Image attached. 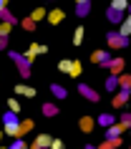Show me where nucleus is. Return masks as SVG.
I'll return each instance as SVG.
<instances>
[{"label":"nucleus","mask_w":131,"mask_h":149,"mask_svg":"<svg viewBox=\"0 0 131 149\" xmlns=\"http://www.w3.org/2000/svg\"><path fill=\"white\" fill-rule=\"evenodd\" d=\"M25 58H28V61H35V56H40V43H30V46H28V51H25Z\"/></svg>","instance_id":"nucleus-14"},{"label":"nucleus","mask_w":131,"mask_h":149,"mask_svg":"<svg viewBox=\"0 0 131 149\" xmlns=\"http://www.w3.org/2000/svg\"><path fill=\"white\" fill-rule=\"evenodd\" d=\"M20 25H23L25 31H35V25H38V23H35V20L28 15V18H23V20H20Z\"/></svg>","instance_id":"nucleus-27"},{"label":"nucleus","mask_w":131,"mask_h":149,"mask_svg":"<svg viewBox=\"0 0 131 149\" xmlns=\"http://www.w3.org/2000/svg\"><path fill=\"white\" fill-rule=\"evenodd\" d=\"M129 13H131V3H129Z\"/></svg>","instance_id":"nucleus-38"},{"label":"nucleus","mask_w":131,"mask_h":149,"mask_svg":"<svg viewBox=\"0 0 131 149\" xmlns=\"http://www.w3.org/2000/svg\"><path fill=\"white\" fill-rule=\"evenodd\" d=\"M10 28H13V25H8V23L0 25V38H8V36H10Z\"/></svg>","instance_id":"nucleus-33"},{"label":"nucleus","mask_w":131,"mask_h":149,"mask_svg":"<svg viewBox=\"0 0 131 149\" xmlns=\"http://www.w3.org/2000/svg\"><path fill=\"white\" fill-rule=\"evenodd\" d=\"M35 147H40V149H51V144H53V136L51 134H38V139L33 141Z\"/></svg>","instance_id":"nucleus-12"},{"label":"nucleus","mask_w":131,"mask_h":149,"mask_svg":"<svg viewBox=\"0 0 131 149\" xmlns=\"http://www.w3.org/2000/svg\"><path fill=\"white\" fill-rule=\"evenodd\" d=\"M81 76V61H73V68H71V79H78Z\"/></svg>","instance_id":"nucleus-30"},{"label":"nucleus","mask_w":131,"mask_h":149,"mask_svg":"<svg viewBox=\"0 0 131 149\" xmlns=\"http://www.w3.org/2000/svg\"><path fill=\"white\" fill-rule=\"evenodd\" d=\"M33 129H35V124H33V119H25V121H20V132H23V136L28 132H33Z\"/></svg>","instance_id":"nucleus-26"},{"label":"nucleus","mask_w":131,"mask_h":149,"mask_svg":"<svg viewBox=\"0 0 131 149\" xmlns=\"http://www.w3.org/2000/svg\"><path fill=\"white\" fill-rule=\"evenodd\" d=\"M86 149H98V147H93V144H86Z\"/></svg>","instance_id":"nucleus-36"},{"label":"nucleus","mask_w":131,"mask_h":149,"mask_svg":"<svg viewBox=\"0 0 131 149\" xmlns=\"http://www.w3.org/2000/svg\"><path fill=\"white\" fill-rule=\"evenodd\" d=\"M83 36H86L83 25H81V28H76V33H73V46H81V43H83Z\"/></svg>","instance_id":"nucleus-25"},{"label":"nucleus","mask_w":131,"mask_h":149,"mask_svg":"<svg viewBox=\"0 0 131 149\" xmlns=\"http://www.w3.org/2000/svg\"><path fill=\"white\" fill-rule=\"evenodd\" d=\"M106 43H108V48H129V38L119 36V31L106 33Z\"/></svg>","instance_id":"nucleus-2"},{"label":"nucleus","mask_w":131,"mask_h":149,"mask_svg":"<svg viewBox=\"0 0 131 149\" xmlns=\"http://www.w3.org/2000/svg\"><path fill=\"white\" fill-rule=\"evenodd\" d=\"M30 149H40V147H35V144H30Z\"/></svg>","instance_id":"nucleus-37"},{"label":"nucleus","mask_w":131,"mask_h":149,"mask_svg":"<svg viewBox=\"0 0 131 149\" xmlns=\"http://www.w3.org/2000/svg\"><path fill=\"white\" fill-rule=\"evenodd\" d=\"M5 149H28V147H25L23 139H15V141H13V147H5Z\"/></svg>","instance_id":"nucleus-34"},{"label":"nucleus","mask_w":131,"mask_h":149,"mask_svg":"<svg viewBox=\"0 0 131 149\" xmlns=\"http://www.w3.org/2000/svg\"><path fill=\"white\" fill-rule=\"evenodd\" d=\"M15 94H20V96H35V88H30V86H25V84H20V86H15Z\"/></svg>","instance_id":"nucleus-21"},{"label":"nucleus","mask_w":131,"mask_h":149,"mask_svg":"<svg viewBox=\"0 0 131 149\" xmlns=\"http://www.w3.org/2000/svg\"><path fill=\"white\" fill-rule=\"evenodd\" d=\"M129 99H131V88H119L114 94V104H111V106H114V109H123V104L129 101Z\"/></svg>","instance_id":"nucleus-3"},{"label":"nucleus","mask_w":131,"mask_h":149,"mask_svg":"<svg viewBox=\"0 0 131 149\" xmlns=\"http://www.w3.org/2000/svg\"><path fill=\"white\" fill-rule=\"evenodd\" d=\"M10 58H13V63L18 66V73H20L23 79H30V73H33V71H30V66H33V63L28 61V58H25L23 53H15V51H10Z\"/></svg>","instance_id":"nucleus-1"},{"label":"nucleus","mask_w":131,"mask_h":149,"mask_svg":"<svg viewBox=\"0 0 131 149\" xmlns=\"http://www.w3.org/2000/svg\"><path fill=\"white\" fill-rule=\"evenodd\" d=\"M123 66H126V61H123L121 56H119V58H111V61H108L103 68L111 71V76H121V73H123Z\"/></svg>","instance_id":"nucleus-4"},{"label":"nucleus","mask_w":131,"mask_h":149,"mask_svg":"<svg viewBox=\"0 0 131 149\" xmlns=\"http://www.w3.org/2000/svg\"><path fill=\"white\" fill-rule=\"evenodd\" d=\"M51 149H63V141H61V139H53V144H51Z\"/></svg>","instance_id":"nucleus-35"},{"label":"nucleus","mask_w":131,"mask_h":149,"mask_svg":"<svg viewBox=\"0 0 131 149\" xmlns=\"http://www.w3.org/2000/svg\"><path fill=\"white\" fill-rule=\"evenodd\" d=\"M33 20H35V23H38V20H43V18H48V13H46V8H35L33 10Z\"/></svg>","instance_id":"nucleus-28"},{"label":"nucleus","mask_w":131,"mask_h":149,"mask_svg":"<svg viewBox=\"0 0 131 149\" xmlns=\"http://www.w3.org/2000/svg\"><path fill=\"white\" fill-rule=\"evenodd\" d=\"M91 61L98 63V66H106V63L111 61V53H108V51H103V48H101V51H93V53H91Z\"/></svg>","instance_id":"nucleus-7"},{"label":"nucleus","mask_w":131,"mask_h":149,"mask_svg":"<svg viewBox=\"0 0 131 149\" xmlns=\"http://www.w3.org/2000/svg\"><path fill=\"white\" fill-rule=\"evenodd\" d=\"M40 109H43V116H48V119H51V116H55V114L61 111L58 106H55V104H43Z\"/></svg>","instance_id":"nucleus-19"},{"label":"nucleus","mask_w":131,"mask_h":149,"mask_svg":"<svg viewBox=\"0 0 131 149\" xmlns=\"http://www.w3.org/2000/svg\"><path fill=\"white\" fill-rule=\"evenodd\" d=\"M123 132H129V126L119 121V124H114V126H108V129H106V139H114V136H121Z\"/></svg>","instance_id":"nucleus-8"},{"label":"nucleus","mask_w":131,"mask_h":149,"mask_svg":"<svg viewBox=\"0 0 131 149\" xmlns=\"http://www.w3.org/2000/svg\"><path fill=\"white\" fill-rule=\"evenodd\" d=\"M129 149H131V147H129Z\"/></svg>","instance_id":"nucleus-41"},{"label":"nucleus","mask_w":131,"mask_h":149,"mask_svg":"<svg viewBox=\"0 0 131 149\" xmlns=\"http://www.w3.org/2000/svg\"><path fill=\"white\" fill-rule=\"evenodd\" d=\"M93 124H96L93 116H81V119H78V129H81L83 134H91L93 132Z\"/></svg>","instance_id":"nucleus-10"},{"label":"nucleus","mask_w":131,"mask_h":149,"mask_svg":"<svg viewBox=\"0 0 131 149\" xmlns=\"http://www.w3.org/2000/svg\"><path fill=\"white\" fill-rule=\"evenodd\" d=\"M63 18H66V13H63L61 8H53L51 13H48V23H51V25H58Z\"/></svg>","instance_id":"nucleus-13"},{"label":"nucleus","mask_w":131,"mask_h":149,"mask_svg":"<svg viewBox=\"0 0 131 149\" xmlns=\"http://www.w3.org/2000/svg\"><path fill=\"white\" fill-rule=\"evenodd\" d=\"M119 121H121V124H126V126H129V129H131V111H123V114H121V119H119Z\"/></svg>","instance_id":"nucleus-32"},{"label":"nucleus","mask_w":131,"mask_h":149,"mask_svg":"<svg viewBox=\"0 0 131 149\" xmlns=\"http://www.w3.org/2000/svg\"><path fill=\"white\" fill-rule=\"evenodd\" d=\"M3 149H5V147H3Z\"/></svg>","instance_id":"nucleus-40"},{"label":"nucleus","mask_w":131,"mask_h":149,"mask_svg":"<svg viewBox=\"0 0 131 149\" xmlns=\"http://www.w3.org/2000/svg\"><path fill=\"white\" fill-rule=\"evenodd\" d=\"M96 124H98V126H106V129H108V126H114L116 124V121H114V114H101V116L96 119Z\"/></svg>","instance_id":"nucleus-15"},{"label":"nucleus","mask_w":131,"mask_h":149,"mask_svg":"<svg viewBox=\"0 0 131 149\" xmlns=\"http://www.w3.org/2000/svg\"><path fill=\"white\" fill-rule=\"evenodd\" d=\"M51 94H53L55 99H66V96H68V91H66L61 84H53V86H51Z\"/></svg>","instance_id":"nucleus-20"},{"label":"nucleus","mask_w":131,"mask_h":149,"mask_svg":"<svg viewBox=\"0 0 131 149\" xmlns=\"http://www.w3.org/2000/svg\"><path fill=\"white\" fill-rule=\"evenodd\" d=\"M106 20H108V23H114V25H121V23H123V13H121V10H114L111 5H108V10H106Z\"/></svg>","instance_id":"nucleus-9"},{"label":"nucleus","mask_w":131,"mask_h":149,"mask_svg":"<svg viewBox=\"0 0 131 149\" xmlns=\"http://www.w3.org/2000/svg\"><path fill=\"white\" fill-rule=\"evenodd\" d=\"M119 36H123V38H129V36H131V15H129V18H123L121 28H119Z\"/></svg>","instance_id":"nucleus-17"},{"label":"nucleus","mask_w":131,"mask_h":149,"mask_svg":"<svg viewBox=\"0 0 131 149\" xmlns=\"http://www.w3.org/2000/svg\"><path fill=\"white\" fill-rule=\"evenodd\" d=\"M8 109L13 111V114H18V111H20V104H18L15 99H8Z\"/></svg>","instance_id":"nucleus-31"},{"label":"nucleus","mask_w":131,"mask_h":149,"mask_svg":"<svg viewBox=\"0 0 131 149\" xmlns=\"http://www.w3.org/2000/svg\"><path fill=\"white\" fill-rule=\"evenodd\" d=\"M119 88H131V73H121L119 76Z\"/></svg>","instance_id":"nucleus-24"},{"label":"nucleus","mask_w":131,"mask_h":149,"mask_svg":"<svg viewBox=\"0 0 131 149\" xmlns=\"http://www.w3.org/2000/svg\"><path fill=\"white\" fill-rule=\"evenodd\" d=\"M71 68H73V61H68V58L58 61V71H63V73H68V76H71Z\"/></svg>","instance_id":"nucleus-23"},{"label":"nucleus","mask_w":131,"mask_h":149,"mask_svg":"<svg viewBox=\"0 0 131 149\" xmlns=\"http://www.w3.org/2000/svg\"><path fill=\"white\" fill-rule=\"evenodd\" d=\"M106 88L114 94V91H119V76H108L106 79Z\"/></svg>","instance_id":"nucleus-22"},{"label":"nucleus","mask_w":131,"mask_h":149,"mask_svg":"<svg viewBox=\"0 0 131 149\" xmlns=\"http://www.w3.org/2000/svg\"><path fill=\"white\" fill-rule=\"evenodd\" d=\"M91 13V0H78L76 3V15L78 18H86Z\"/></svg>","instance_id":"nucleus-11"},{"label":"nucleus","mask_w":131,"mask_h":149,"mask_svg":"<svg viewBox=\"0 0 131 149\" xmlns=\"http://www.w3.org/2000/svg\"><path fill=\"white\" fill-rule=\"evenodd\" d=\"M129 132H131V129H129Z\"/></svg>","instance_id":"nucleus-39"},{"label":"nucleus","mask_w":131,"mask_h":149,"mask_svg":"<svg viewBox=\"0 0 131 149\" xmlns=\"http://www.w3.org/2000/svg\"><path fill=\"white\" fill-rule=\"evenodd\" d=\"M111 8L123 13V10H129V3H126V0H114V3H111Z\"/></svg>","instance_id":"nucleus-29"},{"label":"nucleus","mask_w":131,"mask_h":149,"mask_svg":"<svg viewBox=\"0 0 131 149\" xmlns=\"http://www.w3.org/2000/svg\"><path fill=\"white\" fill-rule=\"evenodd\" d=\"M121 147V136H114V139H106L103 144H98V149H119Z\"/></svg>","instance_id":"nucleus-16"},{"label":"nucleus","mask_w":131,"mask_h":149,"mask_svg":"<svg viewBox=\"0 0 131 149\" xmlns=\"http://www.w3.org/2000/svg\"><path fill=\"white\" fill-rule=\"evenodd\" d=\"M0 20H3V23H8V25H18V18L10 13V8H8V3H5V0L0 3Z\"/></svg>","instance_id":"nucleus-5"},{"label":"nucleus","mask_w":131,"mask_h":149,"mask_svg":"<svg viewBox=\"0 0 131 149\" xmlns=\"http://www.w3.org/2000/svg\"><path fill=\"white\" fill-rule=\"evenodd\" d=\"M78 94L83 96V99H88L91 104H98V99H101V96L96 94V91H93V88L88 86V84H81V86H78Z\"/></svg>","instance_id":"nucleus-6"},{"label":"nucleus","mask_w":131,"mask_h":149,"mask_svg":"<svg viewBox=\"0 0 131 149\" xmlns=\"http://www.w3.org/2000/svg\"><path fill=\"white\" fill-rule=\"evenodd\" d=\"M3 124H5V126L20 124V119H18V114H13V111H5V114H3Z\"/></svg>","instance_id":"nucleus-18"}]
</instances>
